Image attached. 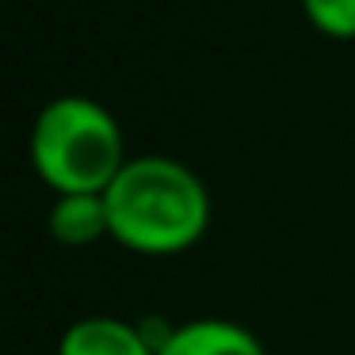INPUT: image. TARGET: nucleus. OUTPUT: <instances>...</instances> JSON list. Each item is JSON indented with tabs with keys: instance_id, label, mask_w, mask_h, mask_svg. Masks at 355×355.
<instances>
[{
	"instance_id": "obj_1",
	"label": "nucleus",
	"mask_w": 355,
	"mask_h": 355,
	"mask_svg": "<svg viewBox=\"0 0 355 355\" xmlns=\"http://www.w3.org/2000/svg\"><path fill=\"white\" fill-rule=\"evenodd\" d=\"M111 241L138 256H176L199 245L210 225V191L199 172L164 153L123 164L103 191Z\"/></svg>"
},
{
	"instance_id": "obj_5",
	"label": "nucleus",
	"mask_w": 355,
	"mask_h": 355,
	"mask_svg": "<svg viewBox=\"0 0 355 355\" xmlns=\"http://www.w3.org/2000/svg\"><path fill=\"white\" fill-rule=\"evenodd\" d=\"M46 230L65 248H88L96 241L111 237V218L103 191H73L54 195V207L46 214Z\"/></svg>"
},
{
	"instance_id": "obj_4",
	"label": "nucleus",
	"mask_w": 355,
	"mask_h": 355,
	"mask_svg": "<svg viewBox=\"0 0 355 355\" xmlns=\"http://www.w3.org/2000/svg\"><path fill=\"white\" fill-rule=\"evenodd\" d=\"M157 355H268L256 332L225 317H199V321L172 324L157 344Z\"/></svg>"
},
{
	"instance_id": "obj_3",
	"label": "nucleus",
	"mask_w": 355,
	"mask_h": 355,
	"mask_svg": "<svg viewBox=\"0 0 355 355\" xmlns=\"http://www.w3.org/2000/svg\"><path fill=\"white\" fill-rule=\"evenodd\" d=\"M58 355H157V340L138 321L92 313L62 332Z\"/></svg>"
},
{
	"instance_id": "obj_2",
	"label": "nucleus",
	"mask_w": 355,
	"mask_h": 355,
	"mask_svg": "<svg viewBox=\"0 0 355 355\" xmlns=\"http://www.w3.org/2000/svg\"><path fill=\"white\" fill-rule=\"evenodd\" d=\"M31 168L54 195L107 191L123 172L126 141L119 119L92 96H54L27 134Z\"/></svg>"
},
{
	"instance_id": "obj_6",
	"label": "nucleus",
	"mask_w": 355,
	"mask_h": 355,
	"mask_svg": "<svg viewBox=\"0 0 355 355\" xmlns=\"http://www.w3.org/2000/svg\"><path fill=\"white\" fill-rule=\"evenodd\" d=\"M298 4L317 35L355 42V0H298Z\"/></svg>"
}]
</instances>
